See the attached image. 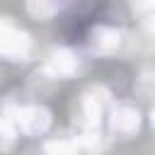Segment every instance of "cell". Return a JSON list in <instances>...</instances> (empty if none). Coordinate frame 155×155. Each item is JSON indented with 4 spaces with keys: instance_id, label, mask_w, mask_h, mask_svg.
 Wrapping results in <instances>:
<instances>
[{
    "instance_id": "6da1fadb",
    "label": "cell",
    "mask_w": 155,
    "mask_h": 155,
    "mask_svg": "<svg viewBox=\"0 0 155 155\" xmlns=\"http://www.w3.org/2000/svg\"><path fill=\"white\" fill-rule=\"evenodd\" d=\"M31 48V39L24 29L15 27L10 17H5L0 22V53L7 61H24L29 56Z\"/></svg>"
},
{
    "instance_id": "7a4b0ae2",
    "label": "cell",
    "mask_w": 155,
    "mask_h": 155,
    "mask_svg": "<svg viewBox=\"0 0 155 155\" xmlns=\"http://www.w3.org/2000/svg\"><path fill=\"white\" fill-rule=\"evenodd\" d=\"M107 102H109V92L99 85L85 90L82 99H80V111H82V119H85V126H97L102 124V116H104V109H107Z\"/></svg>"
},
{
    "instance_id": "3957f363",
    "label": "cell",
    "mask_w": 155,
    "mask_h": 155,
    "mask_svg": "<svg viewBox=\"0 0 155 155\" xmlns=\"http://www.w3.org/2000/svg\"><path fill=\"white\" fill-rule=\"evenodd\" d=\"M17 124H19V131L24 136H41L51 126V111L46 107H39V104L22 107L17 114Z\"/></svg>"
},
{
    "instance_id": "277c9868",
    "label": "cell",
    "mask_w": 155,
    "mask_h": 155,
    "mask_svg": "<svg viewBox=\"0 0 155 155\" xmlns=\"http://www.w3.org/2000/svg\"><path fill=\"white\" fill-rule=\"evenodd\" d=\"M109 128L121 136V138H128L133 136L138 128H140V114L133 104H116L109 114Z\"/></svg>"
},
{
    "instance_id": "5b68a950",
    "label": "cell",
    "mask_w": 155,
    "mask_h": 155,
    "mask_svg": "<svg viewBox=\"0 0 155 155\" xmlns=\"http://www.w3.org/2000/svg\"><path fill=\"white\" fill-rule=\"evenodd\" d=\"M80 70V56L70 48H56L46 63V73L51 78H70Z\"/></svg>"
},
{
    "instance_id": "8992f818",
    "label": "cell",
    "mask_w": 155,
    "mask_h": 155,
    "mask_svg": "<svg viewBox=\"0 0 155 155\" xmlns=\"http://www.w3.org/2000/svg\"><path fill=\"white\" fill-rule=\"evenodd\" d=\"M121 44V31H116L114 27H94L90 31V48L94 53H114Z\"/></svg>"
},
{
    "instance_id": "52a82bcc",
    "label": "cell",
    "mask_w": 155,
    "mask_h": 155,
    "mask_svg": "<svg viewBox=\"0 0 155 155\" xmlns=\"http://www.w3.org/2000/svg\"><path fill=\"white\" fill-rule=\"evenodd\" d=\"M27 12L34 19H51L58 12V0H27Z\"/></svg>"
},
{
    "instance_id": "ba28073f",
    "label": "cell",
    "mask_w": 155,
    "mask_h": 155,
    "mask_svg": "<svg viewBox=\"0 0 155 155\" xmlns=\"http://www.w3.org/2000/svg\"><path fill=\"white\" fill-rule=\"evenodd\" d=\"M78 148H80L78 140H48V143L44 145V150L51 153V155H70V153H75Z\"/></svg>"
},
{
    "instance_id": "9c48e42d",
    "label": "cell",
    "mask_w": 155,
    "mask_h": 155,
    "mask_svg": "<svg viewBox=\"0 0 155 155\" xmlns=\"http://www.w3.org/2000/svg\"><path fill=\"white\" fill-rule=\"evenodd\" d=\"M138 94L143 97H155V73H143L138 78V85H136Z\"/></svg>"
},
{
    "instance_id": "30bf717a",
    "label": "cell",
    "mask_w": 155,
    "mask_h": 155,
    "mask_svg": "<svg viewBox=\"0 0 155 155\" xmlns=\"http://www.w3.org/2000/svg\"><path fill=\"white\" fill-rule=\"evenodd\" d=\"M133 7L138 12H150V10H155V0H133Z\"/></svg>"
},
{
    "instance_id": "8fae6325",
    "label": "cell",
    "mask_w": 155,
    "mask_h": 155,
    "mask_svg": "<svg viewBox=\"0 0 155 155\" xmlns=\"http://www.w3.org/2000/svg\"><path fill=\"white\" fill-rule=\"evenodd\" d=\"M145 31H148V34L155 39V15H150V17L145 19Z\"/></svg>"
},
{
    "instance_id": "7c38bea8",
    "label": "cell",
    "mask_w": 155,
    "mask_h": 155,
    "mask_svg": "<svg viewBox=\"0 0 155 155\" xmlns=\"http://www.w3.org/2000/svg\"><path fill=\"white\" fill-rule=\"evenodd\" d=\"M153 128H155V109H153Z\"/></svg>"
}]
</instances>
